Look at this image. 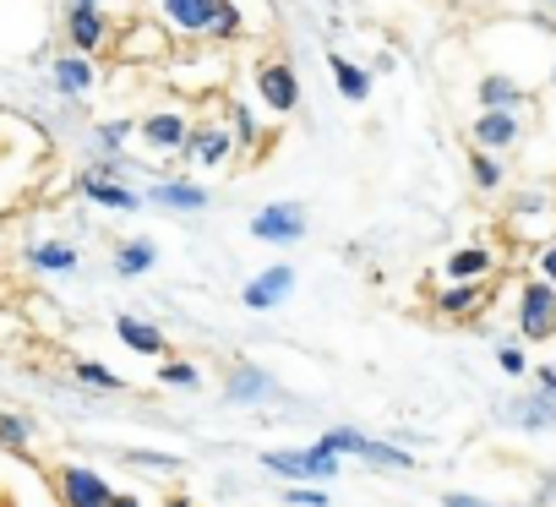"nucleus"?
<instances>
[{"label":"nucleus","instance_id":"f257e3e1","mask_svg":"<svg viewBox=\"0 0 556 507\" xmlns=\"http://www.w3.org/2000/svg\"><path fill=\"white\" fill-rule=\"evenodd\" d=\"M262 469H273V474H285V480H333L339 474V458H328L323 447H273V453H262Z\"/></svg>","mask_w":556,"mask_h":507},{"label":"nucleus","instance_id":"f03ea898","mask_svg":"<svg viewBox=\"0 0 556 507\" xmlns=\"http://www.w3.org/2000/svg\"><path fill=\"white\" fill-rule=\"evenodd\" d=\"M518 333L523 339H556V290L551 284H540V279H529L523 290H518Z\"/></svg>","mask_w":556,"mask_h":507},{"label":"nucleus","instance_id":"7ed1b4c3","mask_svg":"<svg viewBox=\"0 0 556 507\" xmlns=\"http://www.w3.org/2000/svg\"><path fill=\"white\" fill-rule=\"evenodd\" d=\"M306 207L301 202H273V207H262L256 218H251V235L256 240H267V245H295L301 235H306Z\"/></svg>","mask_w":556,"mask_h":507},{"label":"nucleus","instance_id":"20e7f679","mask_svg":"<svg viewBox=\"0 0 556 507\" xmlns=\"http://www.w3.org/2000/svg\"><path fill=\"white\" fill-rule=\"evenodd\" d=\"M256 99H262L267 110H278V115H290V110L301 104V77H295V66H290V61H262V66H256Z\"/></svg>","mask_w":556,"mask_h":507},{"label":"nucleus","instance_id":"39448f33","mask_svg":"<svg viewBox=\"0 0 556 507\" xmlns=\"http://www.w3.org/2000/svg\"><path fill=\"white\" fill-rule=\"evenodd\" d=\"M290 290H295V268L278 263V268H262V274L240 290V301H245L251 312H273L278 301H290Z\"/></svg>","mask_w":556,"mask_h":507},{"label":"nucleus","instance_id":"423d86ee","mask_svg":"<svg viewBox=\"0 0 556 507\" xmlns=\"http://www.w3.org/2000/svg\"><path fill=\"white\" fill-rule=\"evenodd\" d=\"M110 480L104 474H93V469H83V464H72V469H61V502L66 507H110Z\"/></svg>","mask_w":556,"mask_h":507},{"label":"nucleus","instance_id":"0eeeda50","mask_svg":"<svg viewBox=\"0 0 556 507\" xmlns=\"http://www.w3.org/2000/svg\"><path fill=\"white\" fill-rule=\"evenodd\" d=\"M110 23L99 7H66V39H72V55H93L104 45Z\"/></svg>","mask_w":556,"mask_h":507},{"label":"nucleus","instance_id":"6e6552de","mask_svg":"<svg viewBox=\"0 0 556 507\" xmlns=\"http://www.w3.org/2000/svg\"><path fill=\"white\" fill-rule=\"evenodd\" d=\"M137 137H142L153 153H180V148H186V137H191V126H186V115L159 110V115H148V121L137 126Z\"/></svg>","mask_w":556,"mask_h":507},{"label":"nucleus","instance_id":"1a4fd4ad","mask_svg":"<svg viewBox=\"0 0 556 507\" xmlns=\"http://www.w3.org/2000/svg\"><path fill=\"white\" fill-rule=\"evenodd\" d=\"M159 12L175 34H207L213 17H218V0H164Z\"/></svg>","mask_w":556,"mask_h":507},{"label":"nucleus","instance_id":"9d476101","mask_svg":"<svg viewBox=\"0 0 556 507\" xmlns=\"http://www.w3.org/2000/svg\"><path fill=\"white\" fill-rule=\"evenodd\" d=\"M513 142H518V115L485 110V115L475 121V153H502V148H513Z\"/></svg>","mask_w":556,"mask_h":507},{"label":"nucleus","instance_id":"9b49d317","mask_svg":"<svg viewBox=\"0 0 556 507\" xmlns=\"http://www.w3.org/2000/svg\"><path fill=\"white\" fill-rule=\"evenodd\" d=\"M83 197L99 202V207H115V213H137V207H142V197H137L131 186L110 180V175H83Z\"/></svg>","mask_w":556,"mask_h":507},{"label":"nucleus","instance_id":"f8f14e48","mask_svg":"<svg viewBox=\"0 0 556 507\" xmlns=\"http://www.w3.org/2000/svg\"><path fill=\"white\" fill-rule=\"evenodd\" d=\"M485 274H491V251L485 245H464V251H453V257L442 263L447 284H480Z\"/></svg>","mask_w":556,"mask_h":507},{"label":"nucleus","instance_id":"ddd939ff","mask_svg":"<svg viewBox=\"0 0 556 507\" xmlns=\"http://www.w3.org/2000/svg\"><path fill=\"white\" fill-rule=\"evenodd\" d=\"M180 153H191L197 164H207V169H213V164H224V159L235 153V137H229L224 126H202V131H191V137H186V148H180Z\"/></svg>","mask_w":556,"mask_h":507},{"label":"nucleus","instance_id":"4468645a","mask_svg":"<svg viewBox=\"0 0 556 507\" xmlns=\"http://www.w3.org/2000/svg\"><path fill=\"white\" fill-rule=\"evenodd\" d=\"M50 77H55L61 99H83V93L93 88V61H88V55H61Z\"/></svg>","mask_w":556,"mask_h":507},{"label":"nucleus","instance_id":"2eb2a0df","mask_svg":"<svg viewBox=\"0 0 556 507\" xmlns=\"http://www.w3.org/2000/svg\"><path fill=\"white\" fill-rule=\"evenodd\" d=\"M115 339L126 350H137V355H164V333L153 322H142V317H115Z\"/></svg>","mask_w":556,"mask_h":507},{"label":"nucleus","instance_id":"dca6fc26","mask_svg":"<svg viewBox=\"0 0 556 507\" xmlns=\"http://www.w3.org/2000/svg\"><path fill=\"white\" fill-rule=\"evenodd\" d=\"M153 202H159V207L197 213V207H207V186H191V180H159V186H153Z\"/></svg>","mask_w":556,"mask_h":507},{"label":"nucleus","instance_id":"f3484780","mask_svg":"<svg viewBox=\"0 0 556 507\" xmlns=\"http://www.w3.org/2000/svg\"><path fill=\"white\" fill-rule=\"evenodd\" d=\"M328 72H333V83H339V93H344L350 104H366V93H371V72H361V66L344 61V55H328Z\"/></svg>","mask_w":556,"mask_h":507},{"label":"nucleus","instance_id":"a211bd4d","mask_svg":"<svg viewBox=\"0 0 556 507\" xmlns=\"http://www.w3.org/2000/svg\"><path fill=\"white\" fill-rule=\"evenodd\" d=\"M159 263V245L153 240H126L121 251H115V274L121 279H137V274H148Z\"/></svg>","mask_w":556,"mask_h":507},{"label":"nucleus","instance_id":"6ab92c4d","mask_svg":"<svg viewBox=\"0 0 556 507\" xmlns=\"http://www.w3.org/2000/svg\"><path fill=\"white\" fill-rule=\"evenodd\" d=\"M485 306V290L480 284H447L442 295H437V312L442 317H469V312H480Z\"/></svg>","mask_w":556,"mask_h":507},{"label":"nucleus","instance_id":"aec40b11","mask_svg":"<svg viewBox=\"0 0 556 507\" xmlns=\"http://www.w3.org/2000/svg\"><path fill=\"white\" fill-rule=\"evenodd\" d=\"M229 404H245V398H267L273 393V377L267 371H256V366H235V377H229Z\"/></svg>","mask_w":556,"mask_h":507},{"label":"nucleus","instance_id":"412c9836","mask_svg":"<svg viewBox=\"0 0 556 507\" xmlns=\"http://www.w3.org/2000/svg\"><path fill=\"white\" fill-rule=\"evenodd\" d=\"M518 99H523V88H518L513 77H502V72L480 77V104H485V110H507V115H513Z\"/></svg>","mask_w":556,"mask_h":507},{"label":"nucleus","instance_id":"4be33fe9","mask_svg":"<svg viewBox=\"0 0 556 507\" xmlns=\"http://www.w3.org/2000/svg\"><path fill=\"white\" fill-rule=\"evenodd\" d=\"M28 263H34L39 274H72V268H77V251H72V245L45 240V245H34V251H28Z\"/></svg>","mask_w":556,"mask_h":507},{"label":"nucleus","instance_id":"5701e85b","mask_svg":"<svg viewBox=\"0 0 556 507\" xmlns=\"http://www.w3.org/2000/svg\"><path fill=\"white\" fill-rule=\"evenodd\" d=\"M355 458H366V464H382V469H409V464H415V453H404V447H388V442H371V436H361Z\"/></svg>","mask_w":556,"mask_h":507},{"label":"nucleus","instance_id":"b1692460","mask_svg":"<svg viewBox=\"0 0 556 507\" xmlns=\"http://www.w3.org/2000/svg\"><path fill=\"white\" fill-rule=\"evenodd\" d=\"M72 377H77V382H88V388H104V393H121V388H126V382H121L110 366H99V360H77V366H72Z\"/></svg>","mask_w":556,"mask_h":507},{"label":"nucleus","instance_id":"393cba45","mask_svg":"<svg viewBox=\"0 0 556 507\" xmlns=\"http://www.w3.org/2000/svg\"><path fill=\"white\" fill-rule=\"evenodd\" d=\"M469 175H475L480 191H496V186H502V164H496L491 153H475V159H469Z\"/></svg>","mask_w":556,"mask_h":507},{"label":"nucleus","instance_id":"a878e982","mask_svg":"<svg viewBox=\"0 0 556 507\" xmlns=\"http://www.w3.org/2000/svg\"><path fill=\"white\" fill-rule=\"evenodd\" d=\"M159 377H164L169 388H197V382H202V371H197L191 360H164V366H159Z\"/></svg>","mask_w":556,"mask_h":507},{"label":"nucleus","instance_id":"bb28decb","mask_svg":"<svg viewBox=\"0 0 556 507\" xmlns=\"http://www.w3.org/2000/svg\"><path fill=\"white\" fill-rule=\"evenodd\" d=\"M207 34H213V39H235V34H240V7H235V0H218V17H213Z\"/></svg>","mask_w":556,"mask_h":507},{"label":"nucleus","instance_id":"cd10ccee","mask_svg":"<svg viewBox=\"0 0 556 507\" xmlns=\"http://www.w3.org/2000/svg\"><path fill=\"white\" fill-rule=\"evenodd\" d=\"M235 148H256V115L245 110V104H235Z\"/></svg>","mask_w":556,"mask_h":507},{"label":"nucleus","instance_id":"c85d7f7f","mask_svg":"<svg viewBox=\"0 0 556 507\" xmlns=\"http://www.w3.org/2000/svg\"><path fill=\"white\" fill-rule=\"evenodd\" d=\"M131 137H137V126H131V121H104V126H99V142H104L110 153H115V148H126Z\"/></svg>","mask_w":556,"mask_h":507},{"label":"nucleus","instance_id":"c756f323","mask_svg":"<svg viewBox=\"0 0 556 507\" xmlns=\"http://www.w3.org/2000/svg\"><path fill=\"white\" fill-rule=\"evenodd\" d=\"M496 366H502V377H523V371H529V355H523L518 344H502V350H496Z\"/></svg>","mask_w":556,"mask_h":507},{"label":"nucleus","instance_id":"7c9ffc66","mask_svg":"<svg viewBox=\"0 0 556 507\" xmlns=\"http://www.w3.org/2000/svg\"><path fill=\"white\" fill-rule=\"evenodd\" d=\"M28 420H17V415H0V442H7V447H28Z\"/></svg>","mask_w":556,"mask_h":507},{"label":"nucleus","instance_id":"2f4dec72","mask_svg":"<svg viewBox=\"0 0 556 507\" xmlns=\"http://www.w3.org/2000/svg\"><path fill=\"white\" fill-rule=\"evenodd\" d=\"M126 458H131V464H142V469H180V458H175V453H142V447H126Z\"/></svg>","mask_w":556,"mask_h":507},{"label":"nucleus","instance_id":"473e14b6","mask_svg":"<svg viewBox=\"0 0 556 507\" xmlns=\"http://www.w3.org/2000/svg\"><path fill=\"white\" fill-rule=\"evenodd\" d=\"M285 502H290V507H328V496H323V491H301V485H295V491H285Z\"/></svg>","mask_w":556,"mask_h":507},{"label":"nucleus","instance_id":"72a5a7b5","mask_svg":"<svg viewBox=\"0 0 556 507\" xmlns=\"http://www.w3.org/2000/svg\"><path fill=\"white\" fill-rule=\"evenodd\" d=\"M540 284H551V290H556V240L540 251Z\"/></svg>","mask_w":556,"mask_h":507},{"label":"nucleus","instance_id":"f704fd0d","mask_svg":"<svg viewBox=\"0 0 556 507\" xmlns=\"http://www.w3.org/2000/svg\"><path fill=\"white\" fill-rule=\"evenodd\" d=\"M442 507H491V502H480V496H464V491H447V496H442Z\"/></svg>","mask_w":556,"mask_h":507},{"label":"nucleus","instance_id":"c9c22d12","mask_svg":"<svg viewBox=\"0 0 556 507\" xmlns=\"http://www.w3.org/2000/svg\"><path fill=\"white\" fill-rule=\"evenodd\" d=\"M540 393H545L551 409H556V371H551V366H540Z\"/></svg>","mask_w":556,"mask_h":507},{"label":"nucleus","instance_id":"e433bc0d","mask_svg":"<svg viewBox=\"0 0 556 507\" xmlns=\"http://www.w3.org/2000/svg\"><path fill=\"white\" fill-rule=\"evenodd\" d=\"M110 507H142V502H137L131 491H115V496H110Z\"/></svg>","mask_w":556,"mask_h":507},{"label":"nucleus","instance_id":"4c0bfd02","mask_svg":"<svg viewBox=\"0 0 556 507\" xmlns=\"http://www.w3.org/2000/svg\"><path fill=\"white\" fill-rule=\"evenodd\" d=\"M169 507H191V502H186V496H169Z\"/></svg>","mask_w":556,"mask_h":507},{"label":"nucleus","instance_id":"58836bf2","mask_svg":"<svg viewBox=\"0 0 556 507\" xmlns=\"http://www.w3.org/2000/svg\"><path fill=\"white\" fill-rule=\"evenodd\" d=\"M72 7H99V0H72Z\"/></svg>","mask_w":556,"mask_h":507},{"label":"nucleus","instance_id":"ea45409f","mask_svg":"<svg viewBox=\"0 0 556 507\" xmlns=\"http://www.w3.org/2000/svg\"><path fill=\"white\" fill-rule=\"evenodd\" d=\"M551 83H556V66H551Z\"/></svg>","mask_w":556,"mask_h":507}]
</instances>
